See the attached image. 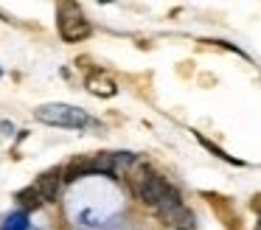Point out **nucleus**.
<instances>
[{"instance_id":"obj_6","label":"nucleus","mask_w":261,"mask_h":230,"mask_svg":"<svg viewBox=\"0 0 261 230\" xmlns=\"http://www.w3.org/2000/svg\"><path fill=\"white\" fill-rule=\"evenodd\" d=\"M87 87L93 90L96 95H115V84L104 76H90L87 79Z\"/></svg>"},{"instance_id":"obj_4","label":"nucleus","mask_w":261,"mask_h":230,"mask_svg":"<svg viewBox=\"0 0 261 230\" xmlns=\"http://www.w3.org/2000/svg\"><path fill=\"white\" fill-rule=\"evenodd\" d=\"M62 171H57V168H54V171H45L42 174L40 180H37V185L34 188L40 191V196H42V202H54L59 196V185H62Z\"/></svg>"},{"instance_id":"obj_5","label":"nucleus","mask_w":261,"mask_h":230,"mask_svg":"<svg viewBox=\"0 0 261 230\" xmlns=\"http://www.w3.org/2000/svg\"><path fill=\"white\" fill-rule=\"evenodd\" d=\"M17 199H20V205L25 208V211H37V208L42 205V196H40V191L31 185V188H23L17 194Z\"/></svg>"},{"instance_id":"obj_1","label":"nucleus","mask_w":261,"mask_h":230,"mask_svg":"<svg viewBox=\"0 0 261 230\" xmlns=\"http://www.w3.org/2000/svg\"><path fill=\"white\" fill-rule=\"evenodd\" d=\"M138 199H141L143 205H149L154 213H160L166 222H169L180 208H186L180 199V191L171 188V185L166 183L163 177H158V174H143L141 177V183H138Z\"/></svg>"},{"instance_id":"obj_7","label":"nucleus","mask_w":261,"mask_h":230,"mask_svg":"<svg viewBox=\"0 0 261 230\" xmlns=\"http://www.w3.org/2000/svg\"><path fill=\"white\" fill-rule=\"evenodd\" d=\"M82 174H93L90 171V160H73L68 166V171H65V180H68V183H73V180H79Z\"/></svg>"},{"instance_id":"obj_2","label":"nucleus","mask_w":261,"mask_h":230,"mask_svg":"<svg viewBox=\"0 0 261 230\" xmlns=\"http://www.w3.org/2000/svg\"><path fill=\"white\" fill-rule=\"evenodd\" d=\"M37 121L48 123V126H65V129H82L87 123L85 110L70 104H42L34 110Z\"/></svg>"},{"instance_id":"obj_8","label":"nucleus","mask_w":261,"mask_h":230,"mask_svg":"<svg viewBox=\"0 0 261 230\" xmlns=\"http://www.w3.org/2000/svg\"><path fill=\"white\" fill-rule=\"evenodd\" d=\"M25 227H29V216H25V211L12 213V216L6 219V224H3V230H25Z\"/></svg>"},{"instance_id":"obj_3","label":"nucleus","mask_w":261,"mask_h":230,"mask_svg":"<svg viewBox=\"0 0 261 230\" xmlns=\"http://www.w3.org/2000/svg\"><path fill=\"white\" fill-rule=\"evenodd\" d=\"M59 34L65 42H82L85 37H90V22L76 6H62L59 11Z\"/></svg>"}]
</instances>
